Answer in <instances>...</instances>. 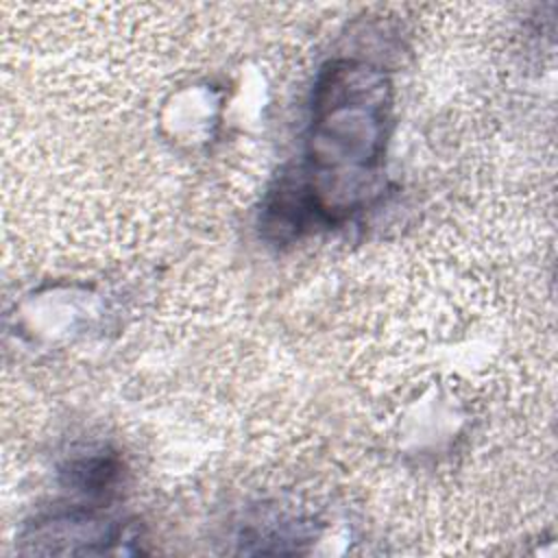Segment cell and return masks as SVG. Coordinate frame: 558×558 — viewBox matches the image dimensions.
Here are the masks:
<instances>
[{
	"label": "cell",
	"mask_w": 558,
	"mask_h": 558,
	"mask_svg": "<svg viewBox=\"0 0 558 558\" xmlns=\"http://www.w3.org/2000/svg\"><path fill=\"white\" fill-rule=\"evenodd\" d=\"M388 92L386 76L368 65L336 61L323 70L314 92L307 170L299 172L323 222L366 198L384 155Z\"/></svg>",
	"instance_id": "obj_1"
}]
</instances>
